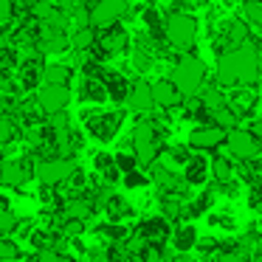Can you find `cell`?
I'll return each instance as SVG.
<instances>
[{
  "label": "cell",
  "instance_id": "obj_1",
  "mask_svg": "<svg viewBox=\"0 0 262 262\" xmlns=\"http://www.w3.org/2000/svg\"><path fill=\"white\" fill-rule=\"evenodd\" d=\"M259 68L262 59L254 42L245 40L243 46L231 48L228 54H223L217 59V85H228V88H243V85H254L259 79Z\"/></svg>",
  "mask_w": 262,
  "mask_h": 262
},
{
  "label": "cell",
  "instance_id": "obj_2",
  "mask_svg": "<svg viewBox=\"0 0 262 262\" xmlns=\"http://www.w3.org/2000/svg\"><path fill=\"white\" fill-rule=\"evenodd\" d=\"M164 34H166V40H169V46L186 51V48H192L194 40H198V20H194L192 14L175 12L164 23Z\"/></svg>",
  "mask_w": 262,
  "mask_h": 262
},
{
  "label": "cell",
  "instance_id": "obj_3",
  "mask_svg": "<svg viewBox=\"0 0 262 262\" xmlns=\"http://www.w3.org/2000/svg\"><path fill=\"white\" fill-rule=\"evenodd\" d=\"M203 79H206V65L198 57H183L172 71V82L178 85V91L183 96H194L203 85Z\"/></svg>",
  "mask_w": 262,
  "mask_h": 262
},
{
  "label": "cell",
  "instance_id": "obj_4",
  "mask_svg": "<svg viewBox=\"0 0 262 262\" xmlns=\"http://www.w3.org/2000/svg\"><path fill=\"white\" fill-rule=\"evenodd\" d=\"M74 172H76V164L71 158H62V155L59 158H42L34 164V175L42 186H57V183L71 181Z\"/></svg>",
  "mask_w": 262,
  "mask_h": 262
},
{
  "label": "cell",
  "instance_id": "obj_5",
  "mask_svg": "<svg viewBox=\"0 0 262 262\" xmlns=\"http://www.w3.org/2000/svg\"><path fill=\"white\" fill-rule=\"evenodd\" d=\"M226 144H228V152H231L234 158H239V161H251V158L259 155V138H256V133H251V130L231 127Z\"/></svg>",
  "mask_w": 262,
  "mask_h": 262
},
{
  "label": "cell",
  "instance_id": "obj_6",
  "mask_svg": "<svg viewBox=\"0 0 262 262\" xmlns=\"http://www.w3.org/2000/svg\"><path fill=\"white\" fill-rule=\"evenodd\" d=\"M133 149H136L141 164H152L155 152H158V136H155V124L152 121H141L133 130Z\"/></svg>",
  "mask_w": 262,
  "mask_h": 262
},
{
  "label": "cell",
  "instance_id": "obj_7",
  "mask_svg": "<svg viewBox=\"0 0 262 262\" xmlns=\"http://www.w3.org/2000/svg\"><path fill=\"white\" fill-rule=\"evenodd\" d=\"M71 91L68 85H51V82H42V91L37 93V107L46 110V113H59V110L68 107Z\"/></svg>",
  "mask_w": 262,
  "mask_h": 262
},
{
  "label": "cell",
  "instance_id": "obj_8",
  "mask_svg": "<svg viewBox=\"0 0 262 262\" xmlns=\"http://www.w3.org/2000/svg\"><path fill=\"white\" fill-rule=\"evenodd\" d=\"M124 14H127V0H96V6L91 12V23L96 29H107Z\"/></svg>",
  "mask_w": 262,
  "mask_h": 262
},
{
  "label": "cell",
  "instance_id": "obj_9",
  "mask_svg": "<svg viewBox=\"0 0 262 262\" xmlns=\"http://www.w3.org/2000/svg\"><path fill=\"white\" fill-rule=\"evenodd\" d=\"M152 104H155V88L152 85H147V82L130 85V91H127V107L133 113H147Z\"/></svg>",
  "mask_w": 262,
  "mask_h": 262
},
{
  "label": "cell",
  "instance_id": "obj_10",
  "mask_svg": "<svg viewBox=\"0 0 262 262\" xmlns=\"http://www.w3.org/2000/svg\"><path fill=\"white\" fill-rule=\"evenodd\" d=\"M226 127H198V130H192V136H189V147L192 149H214L220 141H226Z\"/></svg>",
  "mask_w": 262,
  "mask_h": 262
},
{
  "label": "cell",
  "instance_id": "obj_11",
  "mask_svg": "<svg viewBox=\"0 0 262 262\" xmlns=\"http://www.w3.org/2000/svg\"><path fill=\"white\" fill-rule=\"evenodd\" d=\"M119 124H121L119 113H99V116H91V119H88V130H91V136L102 138V141L113 138V133L119 130Z\"/></svg>",
  "mask_w": 262,
  "mask_h": 262
},
{
  "label": "cell",
  "instance_id": "obj_12",
  "mask_svg": "<svg viewBox=\"0 0 262 262\" xmlns=\"http://www.w3.org/2000/svg\"><path fill=\"white\" fill-rule=\"evenodd\" d=\"M152 88H155V104H161V107H178V104L186 99L178 91L175 82H158V85H152Z\"/></svg>",
  "mask_w": 262,
  "mask_h": 262
},
{
  "label": "cell",
  "instance_id": "obj_13",
  "mask_svg": "<svg viewBox=\"0 0 262 262\" xmlns=\"http://www.w3.org/2000/svg\"><path fill=\"white\" fill-rule=\"evenodd\" d=\"M107 96H110V91H107V85H104L102 79L88 76V79L82 82V99H85V102H104Z\"/></svg>",
  "mask_w": 262,
  "mask_h": 262
},
{
  "label": "cell",
  "instance_id": "obj_14",
  "mask_svg": "<svg viewBox=\"0 0 262 262\" xmlns=\"http://www.w3.org/2000/svg\"><path fill=\"white\" fill-rule=\"evenodd\" d=\"M172 245H175L181 254H186V251H192L194 245H198V228L194 226H183L175 231V239H172Z\"/></svg>",
  "mask_w": 262,
  "mask_h": 262
},
{
  "label": "cell",
  "instance_id": "obj_15",
  "mask_svg": "<svg viewBox=\"0 0 262 262\" xmlns=\"http://www.w3.org/2000/svg\"><path fill=\"white\" fill-rule=\"evenodd\" d=\"M3 183H6V186H23L26 183L23 164H17V161H6V166H3Z\"/></svg>",
  "mask_w": 262,
  "mask_h": 262
},
{
  "label": "cell",
  "instance_id": "obj_16",
  "mask_svg": "<svg viewBox=\"0 0 262 262\" xmlns=\"http://www.w3.org/2000/svg\"><path fill=\"white\" fill-rule=\"evenodd\" d=\"M71 71L65 65H46L42 68V82H51V85H68Z\"/></svg>",
  "mask_w": 262,
  "mask_h": 262
},
{
  "label": "cell",
  "instance_id": "obj_17",
  "mask_svg": "<svg viewBox=\"0 0 262 262\" xmlns=\"http://www.w3.org/2000/svg\"><path fill=\"white\" fill-rule=\"evenodd\" d=\"M91 211H93V203L91 200H82V198L68 200V206H65V217H76V220H88Z\"/></svg>",
  "mask_w": 262,
  "mask_h": 262
},
{
  "label": "cell",
  "instance_id": "obj_18",
  "mask_svg": "<svg viewBox=\"0 0 262 262\" xmlns=\"http://www.w3.org/2000/svg\"><path fill=\"white\" fill-rule=\"evenodd\" d=\"M124 46H127V34L124 31H107V34L102 37V48L107 54H119V51H124Z\"/></svg>",
  "mask_w": 262,
  "mask_h": 262
},
{
  "label": "cell",
  "instance_id": "obj_19",
  "mask_svg": "<svg viewBox=\"0 0 262 262\" xmlns=\"http://www.w3.org/2000/svg\"><path fill=\"white\" fill-rule=\"evenodd\" d=\"M200 104H203L206 110H217V107L226 104V96L220 93V88L209 85V88H203V93H200Z\"/></svg>",
  "mask_w": 262,
  "mask_h": 262
},
{
  "label": "cell",
  "instance_id": "obj_20",
  "mask_svg": "<svg viewBox=\"0 0 262 262\" xmlns=\"http://www.w3.org/2000/svg\"><path fill=\"white\" fill-rule=\"evenodd\" d=\"M183 172H186V181L192 183H203L206 181V161L200 158H189L186 166H183Z\"/></svg>",
  "mask_w": 262,
  "mask_h": 262
},
{
  "label": "cell",
  "instance_id": "obj_21",
  "mask_svg": "<svg viewBox=\"0 0 262 262\" xmlns=\"http://www.w3.org/2000/svg\"><path fill=\"white\" fill-rule=\"evenodd\" d=\"M243 17L251 26H262V0H248L243 6Z\"/></svg>",
  "mask_w": 262,
  "mask_h": 262
},
{
  "label": "cell",
  "instance_id": "obj_22",
  "mask_svg": "<svg viewBox=\"0 0 262 262\" xmlns=\"http://www.w3.org/2000/svg\"><path fill=\"white\" fill-rule=\"evenodd\" d=\"M91 42H93V29L88 26V29L76 31L74 40H71V46H74V51H88V48H91Z\"/></svg>",
  "mask_w": 262,
  "mask_h": 262
},
{
  "label": "cell",
  "instance_id": "obj_23",
  "mask_svg": "<svg viewBox=\"0 0 262 262\" xmlns=\"http://www.w3.org/2000/svg\"><path fill=\"white\" fill-rule=\"evenodd\" d=\"M231 175H234L231 161L217 158V161H214V178H217V181H220V183H228V181H231Z\"/></svg>",
  "mask_w": 262,
  "mask_h": 262
},
{
  "label": "cell",
  "instance_id": "obj_24",
  "mask_svg": "<svg viewBox=\"0 0 262 262\" xmlns=\"http://www.w3.org/2000/svg\"><path fill=\"white\" fill-rule=\"evenodd\" d=\"M107 211H110V217H113V220H121V217L130 214V206H127L124 200H119V198H110L107 200Z\"/></svg>",
  "mask_w": 262,
  "mask_h": 262
},
{
  "label": "cell",
  "instance_id": "obj_25",
  "mask_svg": "<svg viewBox=\"0 0 262 262\" xmlns=\"http://www.w3.org/2000/svg\"><path fill=\"white\" fill-rule=\"evenodd\" d=\"M164 231H166V223L164 220H149V223H144V228H141L144 237H161Z\"/></svg>",
  "mask_w": 262,
  "mask_h": 262
},
{
  "label": "cell",
  "instance_id": "obj_26",
  "mask_svg": "<svg viewBox=\"0 0 262 262\" xmlns=\"http://www.w3.org/2000/svg\"><path fill=\"white\" fill-rule=\"evenodd\" d=\"M17 256H20V248L6 237L3 243H0V259H17Z\"/></svg>",
  "mask_w": 262,
  "mask_h": 262
},
{
  "label": "cell",
  "instance_id": "obj_27",
  "mask_svg": "<svg viewBox=\"0 0 262 262\" xmlns=\"http://www.w3.org/2000/svg\"><path fill=\"white\" fill-rule=\"evenodd\" d=\"M14 226H17V217L12 214V209H3V214H0V231H3V234L9 237Z\"/></svg>",
  "mask_w": 262,
  "mask_h": 262
},
{
  "label": "cell",
  "instance_id": "obj_28",
  "mask_svg": "<svg viewBox=\"0 0 262 262\" xmlns=\"http://www.w3.org/2000/svg\"><path fill=\"white\" fill-rule=\"evenodd\" d=\"M3 147H9L12 144V136H14V124H12V116H3Z\"/></svg>",
  "mask_w": 262,
  "mask_h": 262
},
{
  "label": "cell",
  "instance_id": "obj_29",
  "mask_svg": "<svg viewBox=\"0 0 262 262\" xmlns=\"http://www.w3.org/2000/svg\"><path fill=\"white\" fill-rule=\"evenodd\" d=\"M124 183H127V186H130V189H138V186H144V183H147V178H144V175H138V172H127V178H124Z\"/></svg>",
  "mask_w": 262,
  "mask_h": 262
},
{
  "label": "cell",
  "instance_id": "obj_30",
  "mask_svg": "<svg viewBox=\"0 0 262 262\" xmlns=\"http://www.w3.org/2000/svg\"><path fill=\"white\" fill-rule=\"evenodd\" d=\"M88 262H113V256H107V251H102V248H93L88 254Z\"/></svg>",
  "mask_w": 262,
  "mask_h": 262
},
{
  "label": "cell",
  "instance_id": "obj_31",
  "mask_svg": "<svg viewBox=\"0 0 262 262\" xmlns=\"http://www.w3.org/2000/svg\"><path fill=\"white\" fill-rule=\"evenodd\" d=\"M0 17H3V26L12 23V0H0Z\"/></svg>",
  "mask_w": 262,
  "mask_h": 262
},
{
  "label": "cell",
  "instance_id": "obj_32",
  "mask_svg": "<svg viewBox=\"0 0 262 262\" xmlns=\"http://www.w3.org/2000/svg\"><path fill=\"white\" fill-rule=\"evenodd\" d=\"M37 262H65V259L57 254V251L46 248V251H40V256H37Z\"/></svg>",
  "mask_w": 262,
  "mask_h": 262
},
{
  "label": "cell",
  "instance_id": "obj_33",
  "mask_svg": "<svg viewBox=\"0 0 262 262\" xmlns=\"http://www.w3.org/2000/svg\"><path fill=\"white\" fill-rule=\"evenodd\" d=\"M220 262H243V256H237V254H226Z\"/></svg>",
  "mask_w": 262,
  "mask_h": 262
},
{
  "label": "cell",
  "instance_id": "obj_34",
  "mask_svg": "<svg viewBox=\"0 0 262 262\" xmlns=\"http://www.w3.org/2000/svg\"><path fill=\"white\" fill-rule=\"evenodd\" d=\"M256 209H259V211H262V194H259V200H256Z\"/></svg>",
  "mask_w": 262,
  "mask_h": 262
},
{
  "label": "cell",
  "instance_id": "obj_35",
  "mask_svg": "<svg viewBox=\"0 0 262 262\" xmlns=\"http://www.w3.org/2000/svg\"><path fill=\"white\" fill-rule=\"evenodd\" d=\"M31 3H40V0H31Z\"/></svg>",
  "mask_w": 262,
  "mask_h": 262
}]
</instances>
